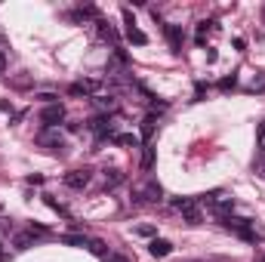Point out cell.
Returning a JSON list of instances; mask_svg holds the SVG:
<instances>
[{
  "label": "cell",
  "instance_id": "6da1fadb",
  "mask_svg": "<svg viewBox=\"0 0 265 262\" xmlns=\"http://www.w3.org/2000/svg\"><path fill=\"white\" fill-rule=\"evenodd\" d=\"M228 232H235L238 238H244V241H250V244H256V238H259V232H256V225L250 222V219H241V216H232V213H225V216H216Z\"/></svg>",
  "mask_w": 265,
  "mask_h": 262
},
{
  "label": "cell",
  "instance_id": "7a4b0ae2",
  "mask_svg": "<svg viewBox=\"0 0 265 262\" xmlns=\"http://www.w3.org/2000/svg\"><path fill=\"white\" fill-rule=\"evenodd\" d=\"M161 201H164V188H161V182H154V179L142 182V185L133 191V204H161Z\"/></svg>",
  "mask_w": 265,
  "mask_h": 262
},
{
  "label": "cell",
  "instance_id": "3957f363",
  "mask_svg": "<svg viewBox=\"0 0 265 262\" xmlns=\"http://www.w3.org/2000/svg\"><path fill=\"white\" fill-rule=\"evenodd\" d=\"M173 207L182 213V219H185L188 225H198V222L204 219V213H201V207H198V201H195V198H176V201H173Z\"/></svg>",
  "mask_w": 265,
  "mask_h": 262
},
{
  "label": "cell",
  "instance_id": "277c9868",
  "mask_svg": "<svg viewBox=\"0 0 265 262\" xmlns=\"http://www.w3.org/2000/svg\"><path fill=\"white\" fill-rule=\"evenodd\" d=\"M204 201L213 207V213H216V216H225V213H232V210H235V201H232L225 191H210V195H204Z\"/></svg>",
  "mask_w": 265,
  "mask_h": 262
},
{
  "label": "cell",
  "instance_id": "5b68a950",
  "mask_svg": "<svg viewBox=\"0 0 265 262\" xmlns=\"http://www.w3.org/2000/svg\"><path fill=\"white\" fill-rule=\"evenodd\" d=\"M62 120H65V108H62L59 102H52V105H46V108L40 111V124H43L46 130H56Z\"/></svg>",
  "mask_w": 265,
  "mask_h": 262
},
{
  "label": "cell",
  "instance_id": "8992f818",
  "mask_svg": "<svg viewBox=\"0 0 265 262\" xmlns=\"http://www.w3.org/2000/svg\"><path fill=\"white\" fill-rule=\"evenodd\" d=\"M123 25H127V40H130V43H136V46H145V43H148V34L136 28V19H133L130 9H123Z\"/></svg>",
  "mask_w": 265,
  "mask_h": 262
},
{
  "label": "cell",
  "instance_id": "52a82bcc",
  "mask_svg": "<svg viewBox=\"0 0 265 262\" xmlns=\"http://www.w3.org/2000/svg\"><path fill=\"white\" fill-rule=\"evenodd\" d=\"M90 179H93V170H71V173H65V185L68 188H74V191H80V188H86L90 185Z\"/></svg>",
  "mask_w": 265,
  "mask_h": 262
},
{
  "label": "cell",
  "instance_id": "ba28073f",
  "mask_svg": "<svg viewBox=\"0 0 265 262\" xmlns=\"http://www.w3.org/2000/svg\"><path fill=\"white\" fill-rule=\"evenodd\" d=\"M90 130L99 136V139H105V136H111V117H105V114H96L93 120H90Z\"/></svg>",
  "mask_w": 265,
  "mask_h": 262
},
{
  "label": "cell",
  "instance_id": "9c48e42d",
  "mask_svg": "<svg viewBox=\"0 0 265 262\" xmlns=\"http://www.w3.org/2000/svg\"><path fill=\"white\" fill-rule=\"evenodd\" d=\"M148 253H151L154 259H167V256L173 253V244H170V241H164V238H154V241L148 244Z\"/></svg>",
  "mask_w": 265,
  "mask_h": 262
},
{
  "label": "cell",
  "instance_id": "30bf717a",
  "mask_svg": "<svg viewBox=\"0 0 265 262\" xmlns=\"http://www.w3.org/2000/svg\"><path fill=\"white\" fill-rule=\"evenodd\" d=\"M37 145H43V148L56 151V148H62V136H59L56 130H43V133L37 136Z\"/></svg>",
  "mask_w": 265,
  "mask_h": 262
},
{
  "label": "cell",
  "instance_id": "8fae6325",
  "mask_svg": "<svg viewBox=\"0 0 265 262\" xmlns=\"http://www.w3.org/2000/svg\"><path fill=\"white\" fill-rule=\"evenodd\" d=\"M96 25H99L102 40H111V43H114V49H117V31H114V25H111V22H105V19H96Z\"/></svg>",
  "mask_w": 265,
  "mask_h": 262
},
{
  "label": "cell",
  "instance_id": "7c38bea8",
  "mask_svg": "<svg viewBox=\"0 0 265 262\" xmlns=\"http://www.w3.org/2000/svg\"><path fill=\"white\" fill-rule=\"evenodd\" d=\"M99 90V80H77L74 86H71V96H90V93H96Z\"/></svg>",
  "mask_w": 265,
  "mask_h": 262
},
{
  "label": "cell",
  "instance_id": "4fadbf2b",
  "mask_svg": "<svg viewBox=\"0 0 265 262\" xmlns=\"http://www.w3.org/2000/svg\"><path fill=\"white\" fill-rule=\"evenodd\" d=\"M164 31H167V37H170L173 53H182V31H179L176 25H164Z\"/></svg>",
  "mask_w": 265,
  "mask_h": 262
},
{
  "label": "cell",
  "instance_id": "5bb4252c",
  "mask_svg": "<svg viewBox=\"0 0 265 262\" xmlns=\"http://www.w3.org/2000/svg\"><path fill=\"white\" fill-rule=\"evenodd\" d=\"M216 28V22H201L198 25V34H195V40H198V46H204V40H207V34Z\"/></svg>",
  "mask_w": 265,
  "mask_h": 262
},
{
  "label": "cell",
  "instance_id": "9a60e30c",
  "mask_svg": "<svg viewBox=\"0 0 265 262\" xmlns=\"http://www.w3.org/2000/svg\"><path fill=\"white\" fill-rule=\"evenodd\" d=\"M111 142H117V145H139V136H133V133H114L111 136Z\"/></svg>",
  "mask_w": 265,
  "mask_h": 262
},
{
  "label": "cell",
  "instance_id": "2e32d148",
  "mask_svg": "<svg viewBox=\"0 0 265 262\" xmlns=\"http://www.w3.org/2000/svg\"><path fill=\"white\" fill-rule=\"evenodd\" d=\"M123 182V173L120 170H105V188H117Z\"/></svg>",
  "mask_w": 265,
  "mask_h": 262
},
{
  "label": "cell",
  "instance_id": "e0dca14e",
  "mask_svg": "<svg viewBox=\"0 0 265 262\" xmlns=\"http://www.w3.org/2000/svg\"><path fill=\"white\" fill-rule=\"evenodd\" d=\"M154 127H157V120H154V117L148 114V117L142 120V139H145V142H148V139L154 136Z\"/></svg>",
  "mask_w": 265,
  "mask_h": 262
},
{
  "label": "cell",
  "instance_id": "ac0fdd59",
  "mask_svg": "<svg viewBox=\"0 0 265 262\" xmlns=\"http://www.w3.org/2000/svg\"><path fill=\"white\" fill-rule=\"evenodd\" d=\"M31 241H34V232H28V235H15L12 247H15V250H28V247H31Z\"/></svg>",
  "mask_w": 265,
  "mask_h": 262
},
{
  "label": "cell",
  "instance_id": "d6986e66",
  "mask_svg": "<svg viewBox=\"0 0 265 262\" xmlns=\"http://www.w3.org/2000/svg\"><path fill=\"white\" fill-rule=\"evenodd\" d=\"M59 241L68 244V247H86V238H83V235H62Z\"/></svg>",
  "mask_w": 265,
  "mask_h": 262
},
{
  "label": "cell",
  "instance_id": "ffe728a7",
  "mask_svg": "<svg viewBox=\"0 0 265 262\" xmlns=\"http://www.w3.org/2000/svg\"><path fill=\"white\" fill-rule=\"evenodd\" d=\"M86 250L90 253H96V256H105L108 250H105V244L102 241H96V238H86Z\"/></svg>",
  "mask_w": 265,
  "mask_h": 262
},
{
  "label": "cell",
  "instance_id": "44dd1931",
  "mask_svg": "<svg viewBox=\"0 0 265 262\" xmlns=\"http://www.w3.org/2000/svg\"><path fill=\"white\" fill-rule=\"evenodd\" d=\"M142 167H145V170H151V167H154V148H151V145H145V154H142Z\"/></svg>",
  "mask_w": 265,
  "mask_h": 262
},
{
  "label": "cell",
  "instance_id": "7402d4cb",
  "mask_svg": "<svg viewBox=\"0 0 265 262\" xmlns=\"http://www.w3.org/2000/svg\"><path fill=\"white\" fill-rule=\"evenodd\" d=\"M43 201H46V204H49V207H52L56 213H62V216H68V210H65V207H62V204H59L56 198H49V195H43Z\"/></svg>",
  "mask_w": 265,
  "mask_h": 262
},
{
  "label": "cell",
  "instance_id": "603a6c76",
  "mask_svg": "<svg viewBox=\"0 0 265 262\" xmlns=\"http://www.w3.org/2000/svg\"><path fill=\"white\" fill-rule=\"evenodd\" d=\"M235 83H238V80H235V77H225V80H222V83H219V86H222V90H235Z\"/></svg>",
  "mask_w": 265,
  "mask_h": 262
},
{
  "label": "cell",
  "instance_id": "cb8c5ba5",
  "mask_svg": "<svg viewBox=\"0 0 265 262\" xmlns=\"http://www.w3.org/2000/svg\"><path fill=\"white\" fill-rule=\"evenodd\" d=\"M136 232H139V235H145V238H148V235H154V229H148V225H139Z\"/></svg>",
  "mask_w": 265,
  "mask_h": 262
},
{
  "label": "cell",
  "instance_id": "d4e9b609",
  "mask_svg": "<svg viewBox=\"0 0 265 262\" xmlns=\"http://www.w3.org/2000/svg\"><path fill=\"white\" fill-rule=\"evenodd\" d=\"M0 56H6V37L0 34Z\"/></svg>",
  "mask_w": 265,
  "mask_h": 262
},
{
  "label": "cell",
  "instance_id": "484cf974",
  "mask_svg": "<svg viewBox=\"0 0 265 262\" xmlns=\"http://www.w3.org/2000/svg\"><path fill=\"white\" fill-rule=\"evenodd\" d=\"M256 139H259V148H262V154H265V133H259Z\"/></svg>",
  "mask_w": 265,
  "mask_h": 262
},
{
  "label": "cell",
  "instance_id": "4316f807",
  "mask_svg": "<svg viewBox=\"0 0 265 262\" xmlns=\"http://www.w3.org/2000/svg\"><path fill=\"white\" fill-rule=\"evenodd\" d=\"M6 71V56H0V74Z\"/></svg>",
  "mask_w": 265,
  "mask_h": 262
},
{
  "label": "cell",
  "instance_id": "83f0119b",
  "mask_svg": "<svg viewBox=\"0 0 265 262\" xmlns=\"http://www.w3.org/2000/svg\"><path fill=\"white\" fill-rule=\"evenodd\" d=\"M108 262H127L123 256H108Z\"/></svg>",
  "mask_w": 265,
  "mask_h": 262
},
{
  "label": "cell",
  "instance_id": "f1b7e54d",
  "mask_svg": "<svg viewBox=\"0 0 265 262\" xmlns=\"http://www.w3.org/2000/svg\"><path fill=\"white\" fill-rule=\"evenodd\" d=\"M259 133H265V120H262V124H259Z\"/></svg>",
  "mask_w": 265,
  "mask_h": 262
},
{
  "label": "cell",
  "instance_id": "f546056e",
  "mask_svg": "<svg viewBox=\"0 0 265 262\" xmlns=\"http://www.w3.org/2000/svg\"><path fill=\"white\" fill-rule=\"evenodd\" d=\"M259 262H265V256H262V259H259Z\"/></svg>",
  "mask_w": 265,
  "mask_h": 262
},
{
  "label": "cell",
  "instance_id": "4dcf8cb0",
  "mask_svg": "<svg viewBox=\"0 0 265 262\" xmlns=\"http://www.w3.org/2000/svg\"><path fill=\"white\" fill-rule=\"evenodd\" d=\"M262 15H265V12H262Z\"/></svg>",
  "mask_w": 265,
  "mask_h": 262
}]
</instances>
